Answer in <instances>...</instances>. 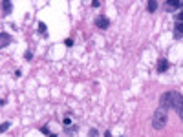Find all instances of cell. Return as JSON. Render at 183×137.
Here are the masks:
<instances>
[{"label": "cell", "mask_w": 183, "mask_h": 137, "mask_svg": "<svg viewBox=\"0 0 183 137\" xmlns=\"http://www.w3.org/2000/svg\"><path fill=\"white\" fill-rule=\"evenodd\" d=\"M121 137H125V135H121Z\"/></svg>", "instance_id": "obj_24"}, {"label": "cell", "mask_w": 183, "mask_h": 137, "mask_svg": "<svg viewBox=\"0 0 183 137\" xmlns=\"http://www.w3.org/2000/svg\"><path fill=\"white\" fill-rule=\"evenodd\" d=\"M178 115H179V119H181V121H183V108H181V110H179V112H178Z\"/></svg>", "instance_id": "obj_20"}, {"label": "cell", "mask_w": 183, "mask_h": 137, "mask_svg": "<svg viewBox=\"0 0 183 137\" xmlns=\"http://www.w3.org/2000/svg\"><path fill=\"white\" fill-rule=\"evenodd\" d=\"M24 57H26V60H31V59H33V51H31V50H28Z\"/></svg>", "instance_id": "obj_14"}, {"label": "cell", "mask_w": 183, "mask_h": 137, "mask_svg": "<svg viewBox=\"0 0 183 137\" xmlns=\"http://www.w3.org/2000/svg\"><path fill=\"white\" fill-rule=\"evenodd\" d=\"M62 126H64V130H66V128H72V126H73L72 119H70V117H64V119H62Z\"/></svg>", "instance_id": "obj_11"}, {"label": "cell", "mask_w": 183, "mask_h": 137, "mask_svg": "<svg viewBox=\"0 0 183 137\" xmlns=\"http://www.w3.org/2000/svg\"><path fill=\"white\" fill-rule=\"evenodd\" d=\"M9 42H11V37L6 31H2V33H0V48H6Z\"/></svg>", "instance_id": "obj_6"}, {"label": "cell", "mask_w": 183, "mask_h": 137, "mask_svg": "<svg viewBox=\"0 0 183 137\" xmlns=\"http://www.w3.org/2000/svg\"><path fill=\"white\" fill-rule=\"evenodd\" d=\"M178 22H181V24H183V13H179V15H178Z\"/></svg>", "instance_id": "obj_19"}, {"label": "cell", "mask_w": 183, "mask_h": 137, "mask_svg": "<svg viewBox=\"0 0 183 137\" xmlns=\"http://www.w3.org/2000/svg\"><path fill=\"white\" fill-rule=\"evenodd\" d=\"M168 70V60L167 59H159L158 60V73H165Z\"/></svg>", "instance_id": "obj_5"}, {"label": "cell", "mask_w": 183, "mask_h": 137, "mask_svg": "<svg viewBox=\"0 0 183 137\" xmlns=\"http://www.w3.org/2000/svg\"><path fill=\"white\" fill-rule=\"evenodd\" d=\"M88 137H99V132H97L95 128H90V130H88Z\"/></svg>", "instance_id": "obj_12"}, {"label": "cell", "mask_w": 183, "mask_h": 137, "mask_svg": "<svg viewBox=\"0 0 183 137\" xmlns=\"http://www.w3.org/2000/svg\"><path fill=\"white\" fill-rule=\"evenodd\" d=\"M105 137H112V133H110V130H106V132H105Z\"/></svg>", "instance_id": "obj_21"}, {"label": "cell", "mask_w": 183, "mask_h": 137, "mask_svg": "<svg viewBox=\"0 0 183 137\" xmlns=\"http://www.w3.org/2000/svg\"><path fill=\"white\" fill-rule=\"evenodd\" d=\"M92 6H94V8H99L101 2H99V0H92Z\"/></svg>", "instance_id": "obj_16"}, {"label": "cell", "mask_w": 183, "mask_h": 137, "mask_svg": "<svg viewBox=\"0 0 183 137\" xmlns=\"http://www.w3.org/2000/svg\"><path fill=\"white\" fill-rule=\"evenodd\" d=\"M40 132H42V133H48V135H50V132H48V126H42V128H40Z\"/></svg>", "instance_id": "obj_17"}, {"label": "cell", "mask_w": 183, "mask_h": 137, "mask_svg": "<svg viewBox=\"0 0 183 137\" xmlns=\"http://www.w3.org/2000/svg\"><path fill=\"white\" fill-rule=\"evenodd\" d=\"M38 33H40L42 37H48V28H46L44 22H38Z\"/></svg>", "instance_id": "obj_10"}, {"label": "cell", "mask_w": 183, "mask_h": 137, "mask_svg": "<svg viewBox=\"0 0 183 137\" xmlns=\"http://www.w3.org/2000/svg\"><path fill=\"white\" fill-rule=\"evenodd\" d=\"M95 26H97L99 29H108V26H110V20H108V17H105V15H99V17L95 18Z\"/></svg>", "instance_id": "obj_3"}, {"label": "cell", "mask_w": 183, "mask_h": 137, "mask_svg": "<svg viewBox=\"0 0 183 137\" xmlns=\"http://www.w3.org/2000/svg\"><path fill=\"white\" fill-rule=\"evenodd\" d=\"M181 6H183V2H181Z\"/></svg>", "instance_id": "obj_23"}, {"label": "cell", "mask_w": 183, "mask_h": 137, "mask_svg": "<svg viewBox=\"0 0 183 137\" xmlns=\"http://www.w3.org/2000/svg\"><path fill=\"white\" fill-rule=\"evenodd\" d=\"M48 137H57V133H50V135H48Z\"/></svg>", "instance_id": "obj_22"}, {"label": "cell", "mask_w": 183, "mask_h": 137, "mask_svg": "<svg viewBox=\"0 0 183 137\" xmlns=\"http://www.w3.org/2000/svg\"><path fill=\"white\" fill-rule=\"evenodd\" d=\"M159 108L161 110H176L179 112L183 108V95L179 91H165L161 101H159Z\"/></svg>", "instance_id": "obj_1"}, {"label": "cell", "mask_w": 183, "mask_h": 137, "mask_svg": "<svg viewBox=\"0 0 183 137\" xmlns=\"http://www.w3.org/2000/svg\"><path fill=\"white\" fill-rule=\"evenodd\" d=\"M64 44H66V46H70V48H72V46H73V38H66V40H64Z\"/></svg>", "instance_id": "obj_15"}, {"label": "cell", "mask_w": 183, "mask_h": 137, "mask_svg": "<svg viewBox=\"0 0 183 137\" xmlns=\"http://www.w3.org/2000/svg\"><path fill=\"white\" fill-rule=\"evenodd\" d=\"M2 9H4L6 15H9V13L13 11V4L9 2V0H4V2H2Z\"/></svg>", "instance_id": "obj_8"}, {"label": "cell", "mask_w": 183, "mask_h": 137, "mask_svg": "<svg viewBox=\"0 0 183 137\" xmlns=\"http://www.w3.org/2000/svg\"><path fill=\"white\" fill-rule=\"evenodd\" d=\"M174 37L176 38H181L183 37V24L181 22H176V26H174Z\"/></svg>", "instance_id": "obj_7"}, {"label": "cell", "mask_w": 183, "mask_h": 137, "mask_svg": "<svg viewBox=\"0 0 183 137\" xmlns=\"http://www.w3.org/2000/svg\"><path fill=\"white\" fill-rule=\"evenodd\" d=\"M179 6H181V2H176V0H167V4H165V8H167V11H168V13L176 11Z\"/></svg>", "instance_id": "obj_4"}, {"label": "cell", "mask_w": 183, "mask_h": 137, "mask_svg": "<svg viewBox=\"0 0 183 137\" xmlns=\"http://www.w3.org/2000/svg\"><path fill=\"white\" fill-rule=\"evenodd\" d=\"M9 126H11V122H9V121H4V122H2V126H0V132H6Z\"/></svg>", "instance_id": "obj_13"}, {"label": "cell", "mask_w": 183, "mask_h": 137, "mask_svg": "<svg viewBox=\"0 0 183 137\" xmlns=\"http://www.w3.org/2000/svg\"><path fill=\"white\" fill-rule=\"evenodd\" d=\"M167 121H168L167 112L161 110V108H158V110L154 112V117H152V128H154V130H163V128L167 126Z\"/></svg>", "instance_id": "obj_2"}, {"label": "cell", "mask_w": 183, "mask_h": 137, "mask_svg": "<svg viewBox=\"0 0 183 137\" xmlns=\"http://www.w3.org/2000/svg\"><path fill=\"white\" fill-rule=\"evenodd\" d=\"M158 2H156V0H148V4H147V9H148V13H154L156 9H158Z\"/></svg>", "instance_id": "obj_9"}, {"label": "cell", "mask_w": 183, "mask_h": 137, "mask_svg": "<svg viewBox=\"0 0 183 137\" xmlns=\"http://www.w3.org/2000/svg\"><path fill=\"white\" fill-rule=\"evenodd\" d=\"M22 75V70H15V77H20Z\"/></svg>", "instance_id": "obj_18"}]
</instances>
